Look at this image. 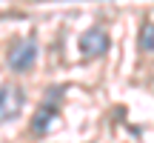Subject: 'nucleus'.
Masks as SVG:
<instances>
[{
	"label": "nucleus",
	"mask_w": 154,
	"mask_h": 143,
	"mask_svg": "<svg viewBox=\"0 0 154 143\" xmlns=\"http://www.w3.org/2000/svg\"><path fill=\"white\" fill-rule=\"evenodd\" d=\"M23 106H26V92L14 83H0V123L20 117Z\"/></svg>",
	"instance_id": "obj_1"
},
{
	"label": "nucleus",
	"mask_w": 154,
	"mask_h": 143,
	"mask_svg": "<svg viewBox=\"0 0 154 143\" xmlns=\"http://www.w3.org/2000/svg\"><path fill=\"white\" fill-rule=\"evenodd\" d=\"M80 52H83V57L106 55V52H109V34H106V29H100V26L86 29V32L80 34Z\"/></svg>",
	"instance_id": "obj_3"
},
{
	"label": "nucleus",
	"mask_w": 154,
	"mask_h": 143,
	"mask_svg": "<svg viewBox=\"0 0 154 143\" xmlns=\"http://www.w3.org/2000/svg\"><path fill=\"white\" fill-rule=\"evenodd\" d=\"M6 63H9V69L17 72V75L34 69V63H37V43H34L32 37L29 40H17L9 49V55H6Z\"/></svg>",
	"instance_id": "obj_2"
},
{
	"label": "nucleus",
	"mask_w": 154,
	"mask_h": 143,
	"mask_svg": "<svg viewBox=\"0 0 154 143\" xmlns=\"http://www.w3.org/2000/svg\"><path fill=\"white\" fill-rule=\"evenodd\" d=\"M57 103H60V89H51L49 92V103H43L37 109V115H34V120H32V129L34 132H46V129L51 126V117L57 115Z\"/></svg>",
	"instance_id": "obj_4"
},
{
	"label": "nucleus",
	"mask_w": 154,
	"mask_h": 143,
	"mask_svg": "<svg viewBox=\"0 0 154 143\" xmlns=\"http://www.w3.org/2000/svg\"><path fill=\"white\" fill-rule=\"evenodd\" d=\"M140 49L154 55V23H143V29H140Z\"/></svg>",
	"instance_id": "obj_5"
}]
</instances>
